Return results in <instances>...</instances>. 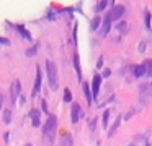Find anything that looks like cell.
Segmentation results:
<instances>
[{
  "label": "cell",
  "mask_w": 152,
  "mask_h": 146,
  "mask_svg": "<svg viewBox=\"0 0 152 146\" xmlns=\"http://www.w3.org/2000/svg\"><path fill=\"white\" fill-rule=\"evenodd\" d=\"M116 29L121 31L123 34H126V31H128V23H126V21H119L118 24H116Z\"/></svg>",
  "instance_id": "19"
},
{
  "label": "cell",
  "mask_w": 152,
  "mask_h": 146,
  "mask_svg": "<svg viewBox=\"0 0 152 146\" xmlns=\"http://www.w3.org/2000/svg\"><path fill=\"white\" fill-rule=\"evenodd\" d=\"M72 101V93H70L69 88H66V91H64V102H70Z\"/></svg>",
  "instance_id": "21"
},
{
  "label": "cell",
  "mask_w": 152,
  "mask_h": 146,
  "mask_svg": "<svg viewBox=\"0 0 152 146\" xmlns=\"http://www.w3.org/2000/svg\"><path fill=\"white\" fill-rule=\"evenodd\" d=\"M82 89H83V94H85L87 102H88V104H92L93 96H92V91H90V83H87V81H82Z\"/></svg>",
  "instance_id": "10"
},
{
  "label": "cell",
  "mask_w": 152,
  "mask_h": 146,
  "mask_svg": "<svg viewBox=\"0 0 152 146\" xmlns=\"http://www.w3.org/2000/svg\"><path fill=\"white\" fill-rule=\"evenodd\" d=\"M102 21H103V18L96 15L95 18L92 19V23H90V29H92V31H96V29H100V26H102Z\"/></svg>",
  "instance_id": "15"
},
{
  "label": "cell",
  "mask_w": 152,
  "mask_h": 146,
  "mask_svg": "<svg viewBox=\"0 0 152 146\" xmlns=\"http://www.w3.org/2000/svg\"><path fill=\"white\" fill-rule=\"evenodd\" d=\"M110 75H111V70H110V68H105V70H103V78H108Z\"/></svg>",
  "instance_id": "27"
},
{
  "label": "cell",
  "mask_w": 152,
  "mask_h": 146,
  "mask_svg": "<svg viewBox=\"0 0 152 146\" xmlns=\"http://www.w3.org/2000/svg\"><path fill=\"white\" fill-rule=\"evenodd\" d=\"M137 50H139V52H144V50H145V44H144V42H141V44H139Z\"/></svg>",
  "instance_id": "29"
},
{
  "label": "cell",
  "mask_w": 152,
  "mask_h": 146,
  "mask_svg": "<svg viewBox=\"0 0 152 146\" xmlns=\"http://www.w3.org/2000/svg\"><path fill=\"white\" fill-rule=\"evenodd\" d=\"M95 123H96V119H93V120H92V123H88V127H90V130H92V132L95 130Z\"/></svg>",
  "instance_id": "30"
},
{
  "label": "cell",
  "mask_w": 152,
  "mask_h": 146,
  "mask_svg": "<svg viewBox=\"0 0 152 146\" xmlns=\"http://www.w3.org/2000/svg\"><path fill=\"white\" fill-rule=\"evenodd\" d=\"M144 75H145V65L144 63L134 67V76L136 78H141V76H144Z\"/></svg>",
  "instance_id": "16"
},
{
  "label": "cell",
  "mask_w": 152,
  "mask_h": 146,
  "mask_svg": "<svg viewBox=\"0 0 152 146\" xmlns=\"http://www.w3.org/2000/svg\"><path fill=\"white\" fill-rule=\"evenodd\" d=\"M151 21H152L151 12H145V26H147V28H151Z\"/></svg>",
  "instance_id": "24"
},
{
  "label": "cell",
  "mask_w": 152,
  "mask_h": 146,
  "mask_svg": "<svg viewBox=\"0 0 152 146\" xmlns=\"http://www.w3.org/2000/svg\"><path fill=\"white\" fill-rule=\"evenodd\" d=\"M110 29H111V19H110V16L106 15L105 18H103V21H102V26H100V36H108V32H110Z\"/></svg>",
  "instance_id": "8"
},
{
  "label": "cell",
  "mask_w": 152,
  "mask_h": 146,
  "mask_svg": "<svg viewBox=\"0 0 152 146\" xmlns=\"http://www.w3.org/2000/svg\"><path fill=\"white\" fill-rule=\"evenodd\" d=\"M151 89H152V83H151Z\"/></svg>",
  "instance_id": "33"
},
{
  "label": "cell",
  "mask_w": 152,
  "mask_h": 146,
  "mask_svg": "<svg viewBox=\"0 0 152 146\" xmlns=\"http://www.w3.org/2000/svg\"><path fill=\"white\" fill-rule=\"evenodd\" d=\"M129 146H134V145H129Z\"/></svg>",
  "instance_id": "34"
},
{
  "label": "cell",
  "mask_w": 152,
  "mask_h": 146,
  "mask_svg": "<svg viewBox=\"0 0 152 146\" xmlns=\"http://www.w3.org/2000/svg\"><path fill=\"white\" fill-rule=\"evenodd\" d=\"M46 73H48V81H49V89L57 91V88H59V83H57V68L53 60L46 62Z\"/></svg>",
  "instance_id": "2"
},
{
  "label": "cell",
  "mask_w": 152,
  "mask_h": 146,
  "mask_svg": "<svg viewBox=\"0 0 152 146\" xmlns=\"http://www.w3.org/2000/svg\"><path fill=\"white\" fill-rule=\"evenodd\" d=\"M36 52H38V45H33L31 49H28V50H26V55H28V57H33Z\"/></svg>",
  "instance_id": "23"
},
{
  "label": "cell",
  "mask_w": 152,
  "mask_h": 146,
  "mask_svg": "<svg viewBox=\"0 0 152 146\" xmlns=\"http://www.w3.org/2000/svg\"><path fill=\"white\" fill-rule=\"evenodd\" d=\"M108 119H110V110H105L103 112V117H102V125H103V128H108Z\"/></svg>",
  "instance_id": "18"
},
{
  "label": "cell",
  "mask_w": 152,
  "mask_h": 146,
  "mask_svg": "<svg viewBox=\"0 0 152 146\" xmlns=\"http://www.w3.org/2000/svg\"><path fill=\"white\" fill-rule=\"evenodd\" d=\"M74 68H75V71H77V80L82 83V67H80V58H79V55H74Z\"/></svg>",
  "instance_id": "11"
},
{
  "label": "cell",
  "mask_w": 152,
  "mask_h": 146,
  "mask_svg": "<svg viewBox=\"0 0 152 146\" xmlns=\"http://www.w3.org/2000/svg\"><path fill=\"white\" fill-rule=\"evenodd\" d=\"M145 65V75H149V76H152V60H147L144 62Z\"/></svg>",
  "instance_id": "20"
},
{
  "label": "cell",
  "mask_w": 152,
  "mask_h": 146,
  "mask_svg": "<svg viewBox=\"0 0 152 146\" xmlns=\"http://www.w3.org/2000/svg\"><path fill=\"white\" fill-rule=\"evenodd\" d=\"M100 86H102V75L95 73V75H93V80H92V96H93V99L98 97Z\"/></svg>",
  "instance_id": "6"
},
{
  "label": "cell",
  "mask_w": 152,
  "mask_h": 146,
  "mask_svg": "<svg viewBox=\"0 0 152 146\" xmlns=\"http://www.w3.org/2000/svg\"><path fill=\"white\" fill-rule=\"evenodd\" d=\"M4 123H12V109H5L4 110Z\"/></svg>",
  "instance_id": "17"
},
{
  "label": "cell",
  "mask_w": 152,
  "mask_h": 146,
  "mask_svg": "<svg viewBox=\"0 0 152 146\" xmlns=\"http://www.w3.org/2000/svg\"><path fill=\"white\" fill-rule=\"evenodd\" d=\"M20 91H21L20 80H15L13 83H12V86H10V101H12V104L17 102V97H18V94H20Z\"/></svg>",
  "instance_id": "5"
},
{
  "label": "cell",
  "mask_w": 152,
  "mask_h": 146,
  "mask_svg": "<svg viewBox=\"0 0 152 146\" xmlns=\"http://www.w3.org/2000/svg\"><path fill=\"white\" fill-rule=\"evenodd\" d=\"M41 112H44V114L49 112V110H48V102H46V101H43V102H41Z\"/></svg>",
  "instance_id": "25"
},
{
  "label": "cell",
  "mask_w": 152,
  "mask_h": 146,
  "mask_svg": "<svg viewBox=\"0 0 152 146\" xmlns=\"http://www.w3.org/2000/svg\"><path fill=\"white\" fill-rule=\"evenodd\" d=\"M41 71H39V67H36V76H34V86H33V97L39 93L41 89Z\"/></svg>",
  "instance_id": "9"
},
{
  "label": "cell",
  "mask_w": 152,
  "mask_h": 146,
  "mask_svg": "<svg viewBox=\"0 0 152 146\" xmlns=\"http://www.w3.org/2000/svg\"><path fill=\"white\" fill-rule=\"evenodd\" d=\"M59 146H74V141H72V135H70V133H64V135L61 136Z\"/></svg>",
  "instance_id": "12"
},
{
  "label": "cell",
  "mask_w": 152,
  "mask_h": 146,
  "mask_svg": "<svg viewBox=\"0 0 152 146\" xmlns=\"http://www.w3.org/2000/svg\"><path fill=\"white\" fill-rule=\"evenodd\" d=\"M15 29H17V31L20 32V36H23V37L26 39V41H31V39H33V37H31V34H30V31H28V29L25 28V26L17 24V26H15Z\"/></svg>",
  "instance_id": "13"
},
{
  "label": "cell",
  "mask_w": 152,
  "mask_h": 146,
  "mask_svg": "<svg viewBox=\"0 0 152 146\" xmlns=\"http://www.w3.org/2000/svg\"><path fill=\"white\" fill-rule=\"evenodd\" d=\"M80 115H82V107H80V104L72 102V106H70V120H72V123L79 122Z\"/></svg>",
  "instance_id": "4"
},
{
  "label": "cell",
  "mask_w": 152,
  "mask_h": 146,
  "mask_svg": "<svg viewBox=\"0 0 152 146\" xmlns=\"http://www.w3.org/2000/svg\"><path fill=\"white\" fill-rule=\"evenodd\" d=\"M102 67H103V55H102V57L98 58V62H96V68H98V70H100V68H102Z\"/></svg>",
  "instance_id": "28"
},
{
  "label": "cell",
  "mask_w": 152,
  "mask_h": 146,
  "mask_svg": "<svg viewBox=\"0 0 152 146\" xmlns=\"http://www.w3.org/2000/svg\"><path fill=\"white\" fill-rule=\"evenodd\" d=\"M145 146H151V145H149V143H145Z\"/></svg>",
  "instance_id": "32"
},
{
  "label": "cell",
  "mask_w": 152,
  "mask_h": 146,
  "mask_svg": "<svg viewBox=\"0 0 152 146\" xmlns=\"http://www.w3.org/2000/svg\"><path fill=\"white\" fill-rule=\"evenodd\" d=\"M106 5H108V2H105V0H103V2H98V5H96V13H100V12H103V10L106 8Z\"/></svg>",
  "instance_id": "22"
},
{
  "label": "cell",
  "mask_w": 152,
  "mask_h": 146,
  "mask_svg": "<svg viewBox=\"0 0 152 146\" xmlns=\"http://www.w3.org/2000/svg\"><path fill=\"white\" fill-rule=\"evenodd\" d=\"M25 146H33V145H31V143H26V145H25Z\"/></svg>",
  "instance_id": "31"
},
{
  "label": "cell",
  "mask_w": 152,
  "mask_h": 146,
  "mask_svg": "<svg viewBox=\"0 0 152 146\" xmlns=\"http://www.w3.org/2000/svg\"><path fill=\"white\" fill-rule=\"evenodd\" d=\"M41 110L39 109H31L30 110V119H31V125L34 127V128H38V127H41Z\"/></svg>",
  "instance_id": "7"
},
{
  "label": "cell",
  "mask_w": 152,
  "mask_h": 146,
  "mask_svg": "<svg viewBox=\"0 0 152 146\" xmlns=\"http://www.w3.org/2000/svg\"><path fill=\"white\" fill-rule=\"evenodd\" d=\"M124 12H126V8H124V5H115L111 8V12L108 13V16H110V19H115V21H118V19H121L123 18V15H124Z\"/></svg>",
  "instance_id": "3"
},
{
  "label": "cell",
  "mask_w": 152,
  "mask_h": 146,
  "mask_svg": "<svg viewBox=\"0 0 152 146\" xmlns=\"http://www.w3.org/2000/svg\"><path fill=\"white\" fill-rule=\"evenodd\" d=\"M0 45H10V41L7 37H0Z\"/></svg>",
  "instance_id": "26"
},
{
  "label": "cell",
  "mask_w": 152,
  "mask_h": 146,
  "mask_svg": "<svg viewBox=\"0 0 152 146\" xmlns=\"http://www.w3.org/2000/svg\"><path fill=\"white\" fill-rule=\"evenodd\" d=\"M121 120H123V115H118V117H116V122L113 123V127L108 130V138H111V136L115 135V132L119 128V125H121Z\"/></svg>",
  "instance_id": "14"
},
{
  "label": "cell",
  "mask_w": 152,
  "mask_h": 146,
  "mask_svg": "<svg viewBox=\"0 0 152 146\" xmlns=\"http://www.w3.org/2000/svg\"><path fill=\"white\" fill-rule=\"evenodd\" d=\"M57 133V117L54 114L48 115L46 123L43 125V145L44 146H53Z\"/></svg>",
  "instance_id": "1"
}]
</instances>
